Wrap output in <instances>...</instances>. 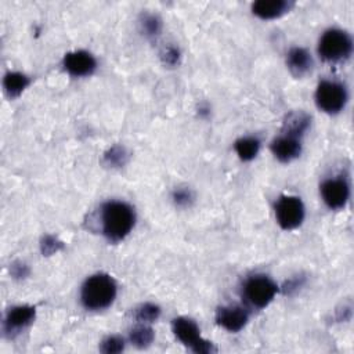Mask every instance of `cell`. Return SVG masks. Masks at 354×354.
<instances>
[{
	"mask_svg": "<svg viewBox=\"0 0 354 354\" xmlns=\"http://www.w3.org/2000/svg\"><path fill=\"white\" fill-rule=\"evenodd\" d=\"M299 287H300L299 280H292V281H289V282L285 285V291H287V292H292V291L298 289Z\"/></svg>",
	"mask_w": 354,
	"mask_h": 354,
	"instance_id": "cell-27",
	"label": "cell"
},
{
	"mask_svg": "<svg viewBox=\"0 0 354 354\" xmlns=\"http://www.w3.org/2000/svg\"><path fill=\"white\" fill-rule=\"evenodd\" d=\"M61 248V242H59L54 237H46L42 242V251L46 255L57 252Z\"/></svg>",
	"mask_w": 354,
	"mask_h": 354,
	"instance_id": "cell-25",
	"label": "cell"
},
{
	"mask_svg": "<svg viewBox=\"0 0 354 354\" xmlns=\"http://www.w3.org/2000/svg\"><path fill=\"white\" fill-rule=\"evenodd\" d=\"M193 193L187 189H177L173 193V201L177 207H189L193 202Z\"/></svg>",
	"mask_w": 354,
	"mask_h": 354,
	"instance_id": "cell-24",
	"label": "cell"
},
{
	"mask_svg": "<svg viewBox=\"0 0 354 354\" xmlns=\"http://www.w3.org/2000/svg\"><path fill=\"white\" fill-rule=\"evenodd\" d=\"M13 274L16 277H25L28 274V269L25 264H19V266H13Z\"/></svg>",
	"mask_w": 354,
	"mask_h": 354,
	"instance_id": "cell-26",
	"label": "cell"
},
{
	"mask_svg": "<svg viewBox=\"0 0 354 354\" xmlns=\"http://www.w3.org/2000/svg\"><path fill=\"white\" fill-rule=\"evenodd\" d=\"M321 197L329 209H342L346 207L350 197V186L344 177L326 179L321 185Z\"/></svg>",
	"mask_w": 354,
	"mask_h": 354,
	"instance_id": "cell-8",
	"label": "cell"
},
{
	"mask_svg": "<svg viewBox=\"0 0 354 354\" xmlns=\"http://www.w3.org/2000/svg\"><path fill=\"white\" fill-rule=\"evenodd\" d=\"M154 337H155L154 331L149 326H147L145 324L144 325H137L130 332V342L137 347L149 346L154 342Z\"/></svg>",
	"mask_w": 354,
	"mask_h": 354,
	"instance_id": "cell-18",
	"label": "cell"
},
{
	"mask_svg": "<svg viewBox=\"0 0 354 354\" xmlns=\"http://www.w3.org/2000/svg\"><path fill=\"white\" fill-rule=\"evenodd\" d=\"M134 222V209L126 202L110 201L101 208L103 234L110 241H121L129 236Z\"/></svg>",
	"mask_w": 354,
	"mask_h": 354,
	"instance_id": "cell-1",
	"label": "cell"
},
{
	"mask_svg": "<svg viewBox=\"0 0 354 354\" xmlns=\"http://www.w3.org/2000/svg\"><path fill=\"white\" fill-rule=\"evenodd\" d=\"M160 309L152 303H144L134 310V318L140 322H154L159 318Z\"/></svg>",
	"mask_w": 354,
	"mask_h": 354,
	"instance_id": "cell-19",
	"label": "cell"
},
{
	"mask_svg": "<svg viewBox=\"0 0 354 354\" xmlns=\"http://www.w3.org/2000/svg\"><path fill=\"white\" fill-rule=\"evenodd\" d=\"M278 287L267 275H253L247 280L244 285L245 299L258 309H263L271 303Z\"/></svg>",
	"mask_w": 354,
	"mask_h": 354,
	"instance_id": "cell-6",
	"label": "cell"
},
{
	"mask_svg": "<svg viewBox=\"0 0 354 354\" xmlns=\"http://www.w3.org/2000/svg\"><path fill=\"white\" fill-rule=\"evenodd\" d=\"M236 152L242 160H252L260 149V141L256 137H242L236 141Z\"/></svg>",
	"mask_w": 354,
	"mask_h": 354,
	"instance_id": "cell-17",
	"label": "cell"
},
{
	"mask_svg": "<svg viewBox=\"0 0 354 354\" xmlns=\"http://www.w3.org/2000/svg\"><path fill=\"white\" fill-rule=\"evenodd\" d=\"M353 50V42L347 32L342 30H328L320 39L318 53L329 63L342 61L350 57Z\"/></svg>",
	"mask_w": 354,
	"mask_h": 354,
	"instance_id": "cell-3",
	"label": "cell"
},
{
	"mask_svg": "<svg viewBox=\"0 0 354 354\" xmlns=\"http://www.w3.org/2000/svg\"><path fill=\"white\" fill-rule=\"evenodd\" d=\"M275 219L284 230H293L304 220V207L300 198L284 196L275 204Z\"/></svg>",
	"mask_w": 354,
	"mask_h": 354,
	"instance_id": "cell-7",
	"label": "cell"
},
{
	"mask_svg": "<svg viewBox=\"0 0 354 354\" xmlns=\"http://www.w3.org/2000/svg\"><path fill=\"white\" fill-rule=\"evenodd\" d=\"M173 332L185 346L198 354H208L216 351L211 342L201 337L200 328L196 321L187 317H179L173 320Z\"/></svg>",
	"mask_w": 354,
	"mask_h": 354,
	"instance_id": "cell-4",
	"label": "cell"
},
{
	"mask_svg": "<svg viewBox=\"0 0 354 354\" xmlns=\"http://www.w3.org/2000/svg\"><path fill=\"white\" fill-rule=\"evenodd\" d=\"M35 318V307L32 306H17L13 307L5 321L8 332H16L28 326Z\"/></svg>",
	"mask_w": 354,
	"mask_h": 354,
	"instance_id": "cell-13",
	"label": "cell"
},
{
	"mask_svg": "<svg viewBox=\"0 0 354 354\" xmlns=\"http://www.w3.org/2000/svg\"><path fill=\"white\" fill-rule=\"evenodd\" d=\"M64 68L72 76H89L96 71L97 61L87 52H71L64 57Z\"/></svg>",
	"mask_w": 354,
	"mask_h": 354,
	"instance_id": "cell-9",
	"label": "cell"
},
{
	"mask_svg": "<svg viewBox=\"0 0 354 354\" xmlns=\"http://www.w3.org/2000/svg\"><path fill=\"white\" fill-rule=\"evenodd\" d=\"M140 25H141V30L145 34V37L148 38H155L159 35L160 30H162V23L160 20L154 16V14H144L141 17V21H140Z\"/></svg>",
	"mask_w": 354,
	"mask_h": 354,
	"instance_id": "cell-20",
	"label": "cell"
},
{
	"mask_svg": "<svg viewBox=\"0 0 354 354\" xmlns=\"http://www.w3.org/2000/svg\"><path fill=\"white\" fill-rule=\"evenodd\" d=\"M248 311L241 306H223L216 313V321L230 332L241 331L248 322Z\"/></svg>",
	"mask_w": 354,
	"mask_h": 354,
	"instance_id": "cell-10",
	"label": "cell"
},
{
	"mask_svg": "<svg viewBox=\"0 0 354 354\" xmlns=\"http://www.w3.org/2000/svg\"><path fill=\"white\" fill-rule=\"evenodd\" d=\"M291 8L292 3L287 0H259L252 5V12L262 20H273L289 12Z\"/></svg>",
	"mask_w": 354,
	"mask_h": 354,
	"instance_id": "cell-12",
	"label": "cell"
},
{
	"mask_svg": "<svg viewBox=\"0 0 354 354\" xmlns=\"http://www.w3.org/2000/svg\"><path fill=\"white\" fill-rule=\"evenodd\" d=\"M160 59L163 61V64L174 67L180 63V52L174 46H167L162 50L160 53Z\"/></svg>",
	"mask_w": 354,
	"mask_h": 354,
	"instance_id": "cell-23",
	"label": "cell"
},
{
	"mask_svg": "<svg viewBox=\"0 0 354 354\" xmlns=\"http://www.w3.org/2000/svg\"><path fill=\"white\" fill-rule=\"evenodd\" d=\"M287 65L295 76H303L311 70L313 59L306 49L293 48L287 56Z\"/></svg>",
	"mask_w": 354,
	"mask_h": 354,
	"instance_id": "cell-14",
	"label": "cell"
},
{
	"mask_svg": "<svg viewBox=\"0 0 354 354\" xmlns=\"http://www.w3.org/2000/svg\"><path fill=\"white\" fill-rule=\"evenodd\" d=\"M125 348V340L119 336H108L103 340L100 350L105 354H114L121 353Z\"/></svg>",
	"mask_w": 354,
	"mask_h": 354,
	"instance_id": "cell-22",
	"label": "cell"
},
{
	"mask_svg": "<svg viewBox=\"0 0 354 354\" xmlns=\"http://www.w3.org/2000/svg\"><path fill=\"white\" fill-rule=\"evenodd\" d=\"M315 103L326 114L340 112L347 103L346 87L333 81H322L315 92Z\"/></svg>",
	"mask_w": 354,
	"mask_h": 354,
	"instance_id": "cell-5",
	"label": "cell"
},
{
	"mask_svg": "<svg viewBox=\"0 0 354 354\" xmlns=\"http://www.w3.org/2000/svg\"><path fill=\"white\" fill-rule=\"evenodd\" d=\"M126 159H127V154H126V149L121 145H115L112 147L108 152H105L104 155V160L107 165L110 166H114V167H119V166H123L126 163Z\"/></svg>",
	"mask_w": 354,
	"mask_h": 354,
	"instance_id": "cell-21",
	"label": "cell"
},
{
	"mask_svg": "<svg viewBox=\"0 0 354 354\" xmlns=\"http://www.w3.org/2000/svg\"><path fill=\"white\" fill-rule=\"evenodd\" d=\"M116 282L108 274H94L89 277L81 289V302L85 309L98 311L110 307L116 298Z\"/></svg>",
	"mask_w": 354,
	"mask_h": 354,
	"instance_id": "cell-2",
	"label": "cell"
},
{
	"mask_svg": "<svg viewBox=\"0 0 354 354\" xmlns=\"http://www.w3.org/2000/svg\"><path fill=\"white\" fill-rule=\"evenodd\" d=\"M310 126V116L304 112H291L284 121V133L295 137H302Z\"/></svg>",
	"mask_w": 354,
	"mask_h": 354,
	"instance_id": "cell-15",
	"label": "cell"
},
{
	"mask_svg": "<svg viewBox=\"0 0 354 354\" xmlns=\"http://www.w3.org/2000/svg\"><path fill=\"white\" fill-rule=\"evenodd\" d=\"M271 151L281 162H291L296 159L302 152V143L299 137L281 134L271 143Z\"/></svg>",
	"mask_w": 354,
	"mask_h": 354,
	"instance_id": "cell-11",
	"label": "cell"
},
{
	"mask_svg": "<svg viewBox=\"0 0 354 354\" xmlns=\"http://www.w3.org/2000/svg\"><path fill=\"white\" fill-rule=\"evenodd\" d=\"M28 85H30L28 76L20 72H9L3 81L5 90L10 98L19 97L27 89Z\"/></svg>",
	"mask_w": 354,
	"mask_h": 354,
	"instance_id": "cell-16",
	"label": "cell"
}]
</instances>
